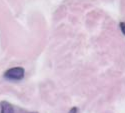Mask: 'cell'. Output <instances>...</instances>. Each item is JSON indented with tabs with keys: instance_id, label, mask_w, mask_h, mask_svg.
I'll return each mask as SVG.
<instances>
[{
	"instance_id": "3",
	"label": "cell",
	"mask_w": 125,
	"mask_h": 113,
	"mask_svg": "<svg viewBox=\"0 0 125 113\" xmlns=\"http://www.w3.org/2000/svg\"><path fill=\"white\" fill-rule=\"evenodd\" d=\"M119 27H120V30H121V32L123 33V35H125V22H120Z\"/></svg>"
},
{
	"instance_id": "1",
	"label": "cell",
	"mask_w": 125,
	"mask_h": 113,
	"mask_svg": "<svg viewBox=\"0 0 125 113\" xmlns=\"http://www.w3.org/2000/svg\"><path fill=\"white\" fill-rule=\"evenodd\" d=\"M25 75V70L23 67H12L9 68L4 72V77L8 80H13V81H19L24 78Z\"/></svg>"
},
{
	"instance_id": "2",
	"label": "cell",
	"mask_w": 125,
	"mask_h": 113,
	"mask_svg": "<svg viewBox=\"0 0 125 113\" xmlns=\"http://www.w3.org/2000/svg\"><path fill=\"white\" fill-rule=\"evenodd\" d=\"M0 113H38V112H28L24 109L17 108L8 101H2L0 103Z\"/></svg>"
},
{
	"instance_id": "4",
	"label": "cell",
	"mask_w": 125,
	"mask_h": 113,
	"mask_svg": "<svg viewBox=\"0 0 125 113\" xmlns=\"http://www.w3.org/2000/svg\"><path fill=\"white\" fill-rule=\"evenodd\" d=\"M78 108L77 107H72L70 110H69V112L68 113H78Z\"/></svg>"
}]
</instances>
